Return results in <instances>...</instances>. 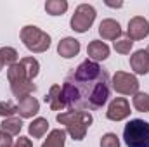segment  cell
Masks as SVG:
<instances>
[{"instance_id": "cell-1", "label": "cell", "mask_w": 149, "mask_h": 147, "mask_svg": "<svg viewBox=\"0 0 149 147\" xmlns=\"http://www.w3.org/2000/svg\"><path fill=\"white\" fill-rule=\"evenodd\" d=\"M63 94L68 111L101 109L111 95L109 74L99 62L85 59L68 73L63 83Z\"/></svg>"}, {"instance_id": "cell-2", "label": "cell", "mask_w": 149, "mask_h": 147, "mask_svg": "<svg viewBox=\"0 0 149 147\" xmlns=\"http://www.w3.org/2000/svg\"><path fill=\"white\" fill-rule=\"evenodd\" d=\"M59 125H64L66 133L73 140H83L87 130L94 123V116L90 111H63L56 116Z\"/></svg>"}, {"instance_id": "cell-3", "label": "cell", "mask_w": 149, "mask_h": 147, "mask_svg": "<svg viewBox=\"0 0 149 147\" xmlns=\"http://www.w3.org/2000/svg\"><path fill=\"white\" fill-rule=\"evenodd\" d=\"M21 42L23 45L33 52V54H42V52H47L49 47H50V35L45 33L43 30H40L38 26H33V24H28L24 28H21Z\"/></svg>"}, {"instance_id": "cell-4", "label": "cell", "mask_w": 149, "mask_h": 147, "mask_svg": "<svg viewBox=\"0 0 149 147\" xmlns=\"http://www.w3.org/2000/svg\"><path fill=\"white\" fill-rule=\"evenodd\" d=\"M127 147H149V123L144 119H130L123 128Z\"/></svg>"}, {"instance_id": "cell-5", "label": "cell", "mask_w": 149, "mask_h": 147, "mask_svg": "<svg viewBox=\"0 0 149 147\" xmlns=\"http://www.w3.org/2000/svg\"><path fill=\"white\" fill-rule=\"evenodd\" d=\"M95 16H97V12H95L94 5H90V3H80L74 9V14L71 16L70 26L76 33H87L90 30V26L94 24Z\"/></svg>"}, {"instance_id": "cell-6", "label": "cell", "mask_w": 149, "mask_h": 147, "mask_svg": "<svg viewBox=\"0 0 149 147\" xmlns=\"http://www.w3.org/2000/svg\"><path fill=\"white\" fill-rule=\"evenodd\" d=\"M139 80L132 73L116 71L111 78V87L121 95H135L139 92Z\"/></svg>"}, {"instance_id": "cell-7", "label": "cell", "mask_w": 149, "mask_h": 147, "mask_svg": "<svg viewBox=\"0 0 149 147\" xmlns=\"http://www.w3.org/2000/svg\"><path fill=\"white\" fill-rule=\"evenodd\" d=\"M130 104L125 97H114L106 111V118L111 121H123L130 116Z\"/></svg>"}, {"instance_id": "cell-8", "label": "cell", "mask_w": 149, "mask_h": 147, "mask_svg": "<svg viewBox=\"0 0 149 147\" xmlns=\"http://www.w3.org/2000/svg\"><path fill=\"white\" fill-rule=\"evenodd\" d=\"M149 35V21L142 16H135L128 21V28H127V37L132 42L137 40H144Z\"/></svg>"}, {"instance_id": "cell-9", "label": "cell", "mask_w": 149, "mask_h": 147, "mask_svg": "<svg viewBox=\"0 0 149 147\" xmlns=\"http://www.w3.org/2000/svg\"><path fill=\"white\" fill-rule=\"evenodd\" d=\"M38 111H40V102H38L33 95H26V97L19 99V102H17V114H19L21 119L23 118L28 119V118L37 116Z\"/></svg>"}, {"instance_id": "cell-10", "label": "cell", "mask_w": 149, "mask_h": 147, "mask_svg": "<svg viewBox=\"0 0 149 147\" xmlns=\"http://www.w3.org/2000/svg\"><path fill=\"white\" fill-rule=\"evenodd\" d=\"M87 55L90 61L99 62V61H106L109 57V47L106 42L102 40H92L87 47Z\"/></svg>"}, {"instance_id": "cell-11", "label": "cell", "mask_w": 149, "mask_h": 147, "mask_svg": "<svg viewBox=\"0 0 149 147\" xmlns=\"http://www.w3.org/2000/svg\"><path fill=\"white\" fill-rule=\"evenodd\" d=\"M80 49H81L80 42L73 37L63 38V40L57 43V54H59L61 57H64V59H73V57H76V55L80 54Z\"/></svg>"}, {"instance_id": "cell-12", "label": "cell", "mask_w": 149, "mask_h": 147, "mask_svg": "<svg viewBox=\"0 0 149 147\" xmlns=\"http://www.w3.org/2000/svg\"><path fill=\"white\" fill-rule=\"evenodd\" d=\"M99 35L102 40H118V38L123 35L121 31V26L118 21L114 19H102L101 24H99Z\"/></svg>"}, {"instance_id": "cell-13", "label": "cell", "mask_w": 149, "mask_h": 147, "mask_svg": "<svg viewBox=\"0 0 149 147\" xmlns=\"http://www.w3.org/2000/svg\"><path fill=\"white\" fill-rule=\"evenodd\" d=\"M45 102L49 104V107L52 111H64L66 109V101H64V94H63V87L61 85H52L49 94L45 95Z\"/></svg>"}, {"instance_id": "cell-14", "label": "cell", "mask_w": 149, "mask_h": 147, "mask_svg": "<svg viewBox=\"0 0 149 147\" xmlns=\"http://www.w3.org/2000/svg\"><path fill=\"white\" fill-rule=\"evenodd\" d=\"M130 68L135 74H146L149 73V54L141 49V50H135L132 55H130Z\"/></svg>"}, {"instance_id": "cell-15", "label": "cell", "mask_w": 149, "mask_h": 147, "mask_svg": "<svg viewBox=\"0 0 149 147\" xmlns=\"http://www.w3.org/2000/svg\"><path fill=\"white\" fill-rule=\"evenodd\" d=\"M66 130L64 128H54L49 132L47 139L43 140L42 147H64L66 144Z\"/></svg>"}, {"instance_id": "cell-16", "label": "cell", "mask_w": 149, "mask_h": 147, "mask_svg": "<svg viewBox=\"0 0 149 147\" xmlns=\"http://www.w3.org/2000/svg\"><path fill=\"white\" fill-rule=\"evenodd\" d=\"M7 80H9V85L33 81V80L28 78V74H26V71H24V68L21 66V62H16L14 66H10V68L7 69Z\"/></svg>"}, {"instance_id": "cell-17", "label": "cell", "mask_w": 149, "mask_h": 147, "mask_svg": "<svg viewBox=\"0 0 149 147\" xmlns=\"http://www.w3.org/2000/svg\"><path fill=\"white\" fill-rule=\"evenodd\" d=\"M21 128H23V119L21 118H16V116H10V118H5L2 123H0V132L10 135V137H16L21 133Z\"/></svg>"}, {"instance_id": "cell-18", "label": "cell", "mask_w": 149, "mask_h": 147, "mask_svg": "<svg viewBox=\"0 0 149 147\" xmlns=\"http://www.w3.org/2000/svg\"><path fill=\"white\" fill-rule=\"evenodd\" d=\"M47 130H49V121H47V118H35V119L30 123V126H28V133H30V137H33V139H42V137L47 133Z\"/></svg>"}, {"instance_id": "cell-19", "label": "cell", "mask_w": 149, "mask_h": 147, "mask_svg": "<svg viewBox=\"0 0 149 147\" xmlns=\"http://www.w3.org/2000/svg\"><path fill=\"white\" fill-rule=\"evenodd\" d=\"M70 3L66 0H47L45 2V10L50 16H63L68 10Z\"/></svg>"}, {"instance_id": "cell-20", "label": "cell", "mask_w": 149, "mask_h": 147, "mask_svg": "<svg viewBox=\"0 0 149 147\" xmlns=\"http://www.w3.org/2000/svg\"><path fill=\"white\" fill-rule=\"evenodd\" d=\"M19 62L24 68V71H26L30 80H33V78L38 76V73H40V62H38L35 57H23Z\"/></svg>"}, {"instance_id": "cell-21", "label": "cell", "mask_w": 149, "mask_h": 147, "mask_svg": "<svg viewBox=\"0 0 149 147\" xmlns=\"http://www.w3.org/2000/svg\"><path fill=\"white\" fill-rule=\"evenodd\" d=\"M0 61L3 66H14L17 62V50L12 47H2L0 49Z\"/></svg>"}, {"instance_id": "cell-22", "label": "cell", "mask_w": 149, "mask_h": 147, "mask_svg": "<svg viewBox=\"0 0 149 147\" xmlns=\"http://www.w3.org/2000/svg\"><path fill=\"white\" fill-rule=\"evenodd\" d=\"M132 106L139 112H149V94L146 92H137L132 99Z\"/></svg>"}, {"instance_id": "cell-23", "label": "cell", "mask_w": 149, "mask_h": 147, "mask_svg": "<svg viewBox=\"0 0 149 147\" xmlns=\"http://www.w3.org/2000/svg\"><path fill=\"white\" fill-rule=\"evenodd\" d=\"M113 47H114V50L118 52V54H130V50H132V47H134V42L132 40H128V38H120V40H116L114 43H113Z\"/></svg>"}, {"instance_id": "cell-24", "label": "cell", "mask_w": 149, "mask_h": 147, "mask_svg": "<svg viewBox=\"0 0 149 147\" xmlns=\"http://www.w3.org/2000/svg\"><path fill=\"white\" fill-rule=\"evenodd\" d=\"M17 112V106H14L10 101H0V116L5 119V118H10Z\"/></svg>"}, {"instance_id": "cell-25", "label": "cell", "mask_w": 149, "mask_h": 147, "mask_svg": "<svg viewBox=\"0 0 149 147\" xmlns=\"http://www.w3.org/2000/svg\"><path fill=\"white\" fill-rule=\"evenodd\" d=\"M101 147H120V139L116 133H106L101 137Z\"/></svg>"}, {"instance_id": "cell-26", "label": "cell", "mask_w": 149, "mask_h": 147, "mask_svg": "<svg viewBox=\"0 0 149 147\" xmlns=\"http://www.w3.org/2000/svg\"><path fill=\"white\" fill-rule=\"evenodd\" d=\"M12 147H33V142H31V139H28V137H19V139L14 142Z\"/></svg>"}, {"instance_id": "cell-27", "label": "cell", "mask_w": 149, "mask_h": 147, "mask_svg": "<svg viewBox=\"0 0 149 147\" xmlns=\"http://www.w3.org/2000/svg\"><path fill=\"white\" fill-rule=\"evenodd\" d=\"M12 137L10 135H7V133H3V132H0V147H12Z\"/></svg>"}, {"instance_id": "cell-28", "label": "cell", "mask_w": 149, "mask_h": 147, "mask_svg": "<svg viewBox=\"0 0 149 147\" xmlns=\"http://www.w3.org/2000/svg\"><path fill=\"white\" fill-rule=\"evenodd\" d=\"M106 5H109V7H121L123 3H121V2H116V3H113V2H106Z\"/></svg>"}, {"instance_id": "cell-29", "label": "cell", "mask_w": 149, "mask_h": 147, "mask_svg": "<svg viewBox=\"0 0 149 147\" xmlns=\"http://www.w3.org/2000/svg\"><path fill=\"white\" fill-rule=\"evenodd\" d=\"M2 68H3V64H2V61H0V71H2Z\"/></svg>"}, {"instance_id": "cell-30", "label": "cell", "mask_w": 149, "mask_h": 147, "mask_svg": "<svg viewBox=\"0 0 149 147\" xmlns=\"http://www.w3.org/2000/svg\"><path fill=\"white\" fill-rule=\"evenodd\" d=\"M146 52H148V54H149V45H148V49H146Z\"/></svg>"}]
</instances>
